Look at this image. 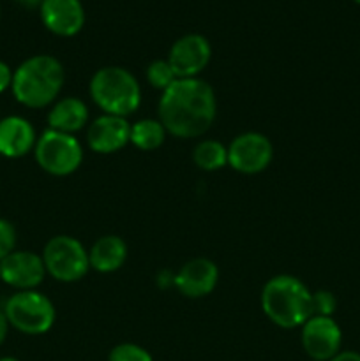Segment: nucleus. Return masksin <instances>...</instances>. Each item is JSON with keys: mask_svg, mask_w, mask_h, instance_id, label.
Returning <instances> with one entry per match:
<instances>
[{"mask_svg": "<svg viewBox=\"0 0 360 361\" xmlns=\"http://www.w3.org/2000/svg\"><path fill=\"white\" fill-rule=\"evenodd\" d=\"M37 143L35 130L23 116H7L0 120V155L7 159L25 157Z\"/></svg>", "mask_w": 360, "mask_h": 361, "instance_id": "2eb2a0df", "label": "nucleus"}, {"mask_svg": "<svg viewBox=\"0 0 360 361\" xmlns=\"http://www.w3.org/2000/svg\"><path fill=\"white\" fill-rule=\"evenodd\" d=\"M39 13L44 27L60 37H73L85 25L81 0H44Z\"/></svg>", "mask_w": 360, "mask_h": 361, "instance_id": "f8f14e48", "label": "nucleus"}, {"mask_svg": "<svg viewBox=\"0 0 360 361\" xmlns=\"http://www.w3.org/2000/svg\"><path fill=\"white\" fill-rule=\"evenodd\" d=\"M194 164L203 171H217L228 164V147L215 140H205L193 152Z\"/></svg>", "mask_w": 360, "mask_h": 361, "instance_id": "6ab92c4d", "label": "nucleus"}, {"mask_svg": "<svg viewBox=\"0 0 360 361\" xmlns=\"http://www.w3.org/2000/svg\"><path fill=\"white\" fill-rule=\"evenodd\" d=\"M127 259V245L120 236L108 235L99 238L88 250L90 268L101 274L116 271Z\"/></svg>", "mask_w": 360, "mask_h": 361, "instance_id": "f3484780", "label": "nucleus"}, {"mask_svg": "<svg viewBox=\"0 0 360 361\" xmlns=\"http://www.w3.org/2000/svg\"><path fill=\"white\" fill-rule=\"evenodd\" d=\"M330 361H360V355L353 351H342L337 353Z\"/></svg>", "mask_w": 360, "mask_h": 361, "instance_id": "393cba45", "label": "nucleus"}, {"mask_svg": "<svg viewBox=\"0 0 360 361\" xmlns=\"http://www.w3.org/2000/svg\"><path fill=\"white\" fill-rule=\"evenodd\" d=\"M66 80L60 60L52 55H34L21 62L13 73L11 90L16 101L27 108H46L59 97Z\"/></svg>", "mask_w": 360, "mask_h": 361, "instance_id": "f03ea898", "label": "nucleus"}, {"mask_svg": "<svg viewBox=\"0 0 360 361\" xmlns=\"http://www.w3.org/2000/svg\"><path fill=\"white\" fill-rule=\"evenodd\" d=\"M16 236V228L13 226V222L0 219V261L14 252Z\"/></svg>", "mask_w": 360, "mask_h": 361, "instance_id": "5701e85b", "label": "nucleus"}, {"mask_svg": "<svg viewBox=\"0 0 360 361\" xmlns=\"http://www.w3.org/2000/svg\"><path fill=\"white\" fill-rule=\"evenodd\" d=\"M274 157L270 140L260 133H244L228 147V164L244 175L265 171Z\"/></svg>", "mask_w": 360, "mask_h": 361, "instance_id": "6e6552de", "label": "nucleus"}, {"mask_svg": "<svg viewBox=\"0 0 360 361\" xmlns=\"http://www.w3.org/2000/svg\"><path fill=\"white\" fill-rule=\"evenodd\" d=\"M14 2L27 7V9H35V7H41V4L44 2V0H14Z\"/></svg>", "mask_w": 360, "mask_h": 361, "instance_id": "bb28decb", "label": "nucleus"}, {"mask_svg": "<svg viewBox=\"0 0 360 361\" xmlns=\"http://www.w3.org/2000/svg\"><path fill=\"white\" fill-rule=\"evenodd\" d=\"M88 122V108L81 99L64 97L53 104L48 113V126L52 130L73 134L83 129Z\"/></svg>", "mask_w": 360, "mask_h": 361, "instance_id": "dca6fc26", "label": "nucleus"}, {"mask_svg": "<svg viewBox=\"0 0 360 361\" xmlns=\"http://www.w3.org/2000/svg\"><path fill=\"white\" fill-rule=\"evenodd\" d=\"M0 281H2V264H0Z\"/></svg>", "mask_w": 360, "mask_h": 361, "instance_id": "c85d7f7f", "label": "nucleus"}, {"mask_svg": "<svg viewBox=\"0 0 360 361\" xmlns=\"http://www.w3.org/2000/svg\"><path fill=\"white\" fill-rule=\"evenodd\" d=\"M90 97L104 115L124 116L134 113L141 102L136 78L124 67H102L90 80Z\"/></svg>", "mask_w": 360, "mask_h": 361, "instance_id": "20e7f679", "label": "nucleus"}, {"mask_svg": "<svg viewBox=\"0 0 360 361\" xmlns=\"http://www.w3.org/2000/svg\"><path fill=\"white\" fill-rule=\"evenodd\" d=\"M0 361H20L16 358H11V356H7V358H0Z\"/></svg>", "mask_w": 360, "mask_h": 361, "instance_id": "cd10ccee", "label": "nucleus"}, {"mask_svg": "<svg viewBox=\"0 0 360 361\" xmlns=\"http://www.w3.org/2000/svg\"><path fill=\"white\" fill-rule=\"evenodd\" d=\"M159 122L176 137H200L217 115L214 88L200 78H179L159 99Z\"/></svg>", "mask_w": 360, "mask_h": 361, "instance_id": "f257e3e1", "label": "nucleus"}, {"mask_svg": "<svg viewBox=\"0 0 360 361\" xmlns=\"http://www.w3.org/2000/svg\"><path fill=\"white\" fill-rule=\"evenodd\" d=\"M108 361H154L147 349L136 344H120L112 349Z\"/></svg>", "mask_w": 360, "mask_h": 361, "instance_id": "412c9836", "label": "nucleus"}, {"mask_svg": "<svg viewBox=\"0 0 360 361\" xmlns=\"http://www.w3.org/2000/svg\"><path fill=\"white\" fill-rule=\"evenodd\" d=\"M2 281L18 291H30L44 281L46 268L42 257L30 250H14L0 261Z\"/></svg>", "mask_w": 360, "mask_h": 361, "instance_id": "9b49d317", "label": "nucleus"}, {"mask_svg": "<svg viewBox=\"0 0 360 361\" xmlns=\"http://www.w3.org/2000/svg\"><path fill=\"white\" fill-rule=\"evenodd\" d=\"M11 85H13V71L6 62L0 60V94L11 88Z\"/></svg>", "mask_w": 360, "mask_h": 361, "instance_id": "b1692460", "label": "nucleus"}, {"mask_svg": "<svg viewBox=\"0 0 360 361\" xmlns=\"http://www.w3.org/2000/svg\"><path fill=\"white\" fill-rule=\"evenodd\" d=\"M35 161L53 176H67L80 168L83 148L73 134L59 130H44L34 148Z\"/></svg>", "mask_w": 360, "mask_h": 361, "instance_id": "423d86ee", "label": "nucleus"}, {"mask_svg": "<svg viewBox=\"0 0 360 361\" xmlns=\"http://www.w3.org/2000/svg\"><path fill=\"white\" fill-rule=\"evenodd\" d=\"M46 274L59 282H76L90 268L88 252L76 238L67 235L53 236L42 250Z\"/></svg>", "mask_w": 360, "mask_h": 361, "instance_id": "0eeeda50", "label": "nucleus"}, {"mask_svg": "<svg viewBox=\"0 0 360 361\" xmlns=\"http://www.w3.org/2000/svg\"><path fill=\"white\" fill-rule=\"evenodd\" d=\"M212 56L210 42L200 34H187L176 39L169 49L168 62L176 78H198Z\"/></svg>", "mask_w": 360, "mask_h": 361, "instance_id": "9d476101", "label": "nucleus"}, {"mask_svg": "<svg viewBox=\"0 0 360 361\" xmlns=\"http://www.w3.org/2000/svg\"><path fill=\"white\" fill-rule=\"evenodd\" d=\"M342 334L332 317L313 316L302 324V348L316 361H330L341 353Z\"/></svg>", "mask_w": 360, "mask_h": 361, "instance_id": "1a4fd4ad", "label": "nucleus"}, {"mask_svg": "<svg viewBox=\"0 0 360 361\" xmlns=\"http://www.w3.org/2000/svg\"><path fill=\"white\" fill-rule=\"evenodd\" d=\"M311 295L302 281L292 275H277L265 284L261 291V309L277 326L292 330L313 317Z\"/></svg>", "mask_w": 360, "mask_h": 361, "instance_id": "7ed1b4c3", "label": "nucleus"}, {"mask_svg": "<svg viewBox=\"0 0 360 361\" xmlns=\"http://www.w3.org/2000/svg\"><path fill=\"white\" fill-rule=\"evenodd\" d=\"M219 270L214 261L196 257L180 268L176 277L173 279L176 289L187 298H203L210 295L217 286Z\"/></svg>", "mask_w": 360, "mask_h": 361, "instance_id": "4468645a", "label": "nucleus"}, {"mask_svg": "<svg viewBox=\"0 0 360 361\" xmlns=\"http://www.w3.org/2000/svg\"><path fill=\"white\" fill-rule=\"evenodd\" d=\"M7 330H9V321H7L6 312L0 310V345H2L4 341H6Z\"/></svg>", "mask_w": 360, "mask_h": 361, "instance_id": "a878e982", "label": "nucleus"}, {"mask_svg": "<svg viewBox=\"0 0 360 361\" xmlns=\"http://www.w3.org/2000/svg\"><path fill=\"white\" fill-rule=\"evenodd\" d=\"M4 312L9 326L25 335H42L55 323V307L52 300L35 289L14 293L6 302Z\"/></svg>", "mask_w": 360, "mask_h": 361, "instance_id": "39448f33", "label": "nucleus"}, {"mask_svg": "<svg viewBox=\"0 0 360 361\" xmlns=\"http://www.w3.org/2000/svg\"><path fill=\"white\" fill-rule=\"evenodd\" d=\"M166 140V129L159 120L143 118L131 126V143L140 150H155Z\"/></svg>", "mask_w": 360, "mask_h": 361, "instance_id": "a211bd4d", "label": "nucleus"}, {"mask_svg": "<svg viewBox=\"0 0 360 361\" xmlns=\"http://www.w3.org/2000/svg\"><path fill=\"white\" fill-rule=\"evenodd\" d=\"M337 309V300L330 291H316L311 295V310L313 316L332 317Z\"/></svg>", "mask_w": 360, "mask_h": 361, "instance_id": "4be33fe9", "label": "nucleus"}, {"mask_svg": "<svg viewBox=\"0 0 360 361\" xmlns=\"http://www.w3.org/2000/svg\"><path fill=\"white\" fill-rule=\"evenodd\" d=\"M179 80L175 71L172 69L168 60H154L150 66L147 67V81L157 90L164 92L166 88L172 87L175 81Z\"/></svg>", "mask_w": 360, "mask_h": 361, "instance_id": "aec40b11", "label": "nucleus"}, {"mask_svg": "<svg viewBox=\"0 0 360 361\" xmlns=\"http://www.w3.org/2000/svg\"><path fill=\"white\" fill-rule=\"evenodd\" d=\"M88 147L97 154H113L131 143V123L124 116L101 115L87 130Z\"/></svg>", "mask_w": 360, "mask_h": 361, "instance_id": "ddd939ff", "label": "nucleus"}, {"mask_svg": "<svg viewBox=\"0 0 360 361\" xmlns=\"http://www.w3.org/2000/svg\"><path fill=\"white\" fill-rule=\"evenodd\" d=\"M355 2H356V4H360V0H355Z\"/></svg>", "mask_w": 360, "mask_h": 361, "instance_id": "c756f323", "label": "nucleus"}]
</instances>
